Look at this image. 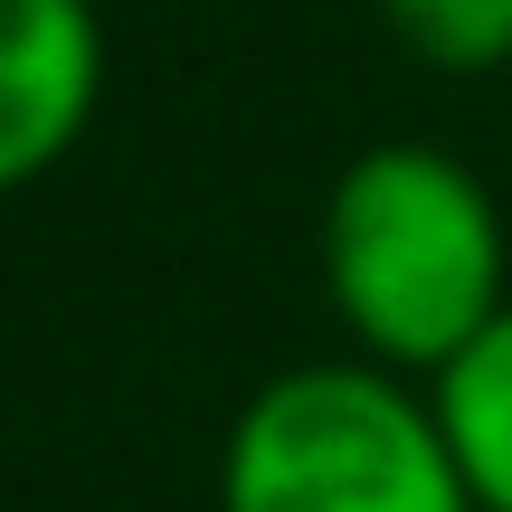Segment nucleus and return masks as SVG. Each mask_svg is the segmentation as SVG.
<instances>
[{
    "label": "nucleus",
    "mask_w": 512,
    "mask_h": 512,
    "mask_svg": "<svg viewBox=\"0 0 512 512\" xmlns=\"http://www.w3.org/2000/svg\"><path fill=\"white\" fill-rule=\"evenodd\" d=\"M323 294L361 361L437 380L512 304L503 209L456 152L380 143L323 200Z\"/></svg>",
    "instance_id": "nucleus-1"
},
{
    "label": "nucleus",
    "mask_w": 512,
    "mask_h": 512,
    "mask_svg": "<svg viewBox=\"0 0 512 512\" xmlns=\"http://www.w3.org/2000/svg\"><path fill=\"white\" fill-rule=\"evenodd\" d=\"M219 512H475V484L427 389L380 361H304L238 408Z\"/></svg>",
    "instance_id": "nucleus-2"
},
{
    "label": "nucleus",
    "mask_w": 512,
    "mask_h": 512,
    "mask_svg": "<svg viewBox=\"0 0 512 512\" xmlns=\"http://www.w3.org/2000/svg\"><path fill=\"white\" fill-rule=\"evenodd\" d=\"M105 29L95 0H0V200L48 181L95 124Z\"/></svg>",
    "instance_id": "nucleus-3"
},
{
    "label": "nucleus",
    "mask_w": 512,
    "mask_h": 512,
    "mask_svg": "<svg viewBox=\"0 0 512 512\" xmlns=\"http://www.w3.org/2000/svg\"><path fill=\"white\" fill-rule=\"evenodd\" d=\"M427 399L446 418L465 484H475V512H512V304L427 380Z\"/></svg>",
    "instance_id": "nucleus-4"
},
{
    "label": "nucleus",
    "mask_w": 512,
    "mask_h": 512,
    "mask_svg": "<svg viewBox=\"0 0 512 512\" xmlns=\"http://www.w3.org/2000/svg\"><path fill=\"white\" fill-rule=\"evenodd\" d=\"M399 48L437 76H484L512 67V0H380Z\"/></svg>",
    "instance_id": "nucleus-5"
}]
</instances>
